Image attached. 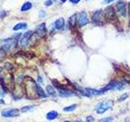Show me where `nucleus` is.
I'll list each match as a JSON object with an SVG mask.
<instances>
[{"label":"nucleus","mask_w":130,"mask_h":122,"mask_svg":"<svg viewBox=\"0 0 130 122\" xmlns=\"http://www.w3.org/2000/svg\"><path fill=\"white\" fill-rule=\"evenodd\" d=\"M113 100L111 99H107V100H104L102 101L97 105L96 107V112L98 114H103L105 112H107V110L112 108L113 106Z\"/></svg>","instance_id":"1"},{"label":"nucleus","mask_w":130,"mask_h":122,"mask_svg":"<svg viewBox=\"0 0 130 122\" xmlns=\"http://www.w3.org/2000/svg\"><path fill=\"white\" fill-rule=\"evenodd\" d=\"M124 84L121 81H113L111 83L107 85V86H105L104 88H103L101 89L103 93H104L105 91L107 90H120V89H123L124 87Z\"/></svg>","instance_id":"2"},{"label":"nucleus","mask_w":130,"mask_h":122,"mask_svg":"<svg viewBox=\"0 0 130 122\" xmlns=\"http://www.w3.org/2000/svg\"><path fill=\"white\" fill-rule=\"evenodd\" d=\"M3 117H15L20 116V110L17 108H6L1 112Z\"/></svg>","instance_id":"3"},{"label":"nucleus","mask_w":130,"mask_h":122,"mask_svg":"<svg viewBox=\"0 0 130 122\" xmlns=\"http://www.w3.org/2000/svg\"><path fill=\"white\" fill-rule=\"evenodd\" d=\"M116 9L120 16H126V15H127V9H126V3L124 1L119 0V1L116 3Z\"/></svg>","instance_id":"4"},{"label":"nucleus","mask_w":130,"mask_h":122,"mask_svg":"<svg viewBox=\"0 0 130 122\" xmlns=\"http://www.w3.org/2000/svg\"><path fill=\"white\" fill-rule=\"evenodd\" d=\"M78 25L79 27H83L85 26V24H87L89 23V19H88V16L87 14L85 13V11L80 12L79 14V17H78Z\"/></svg>","instance_id":"5"},{"label":"nucleus","mask_w":130,"mask_h":122,"mask_svg":"<svg viewBox=\"0 0 130 122\" xmlns=\"http://www.w3.org/2000/svg\"><path fill=\"white\" fill-rule=\"evenodd\" d=\"M105 17L108 20H116V15L114 8L111 6L107 7L105 10Z\"/></svg>","instance_id":"6"},{"label":"nucleus","mask_w":130,"mask_h":122,"mask_svg":"<svg viewBox=\"0 0 130 122\" xmlns=\"http://www.w3.org/2000/svg\"><path fill=\"white\" fill-rule=\"evenodd\" d=\"M32 35V31H28L26 33H24L23 37L20 39V45L22 47H26L28 46V41L31 38V37Z\"/></svg>","instance_id":"7"},{"label":"nucleus","mask_w":130,"mask_h":122,"mask_svg":"<svg viewBox=\"0 0 130 122\" xmlns=\"http://www.w3.org/2000/svg\"><path fill=\"white\" fill-rule=\"evenodd\" d=\"M36 33L38 34L40 37H44L46 34V24L42 23L38 27L36 28Z\"/></svg>","instance_id":"8"},{"label":"nucleus","mask_w":130,"mask_h":122,"mask_svg":"<svg viewBox=\"0 0 130 122\" xmlns=\"http://www.w3.org/2000/svg\"><path fill=\"white\" fill-rule=\"evenodd\" d=\"M103 11H95L94 13L93 14L92 20H93V22L99 24L102 21V20H103Z\"/></svg>","instance_id":"9"},{"label":"nucleus","mask_w":130,"mask_h":122,"mask_svg":"<svg viewBox=\"0 0 130 122\" xmlns=\"http://www.w3.org/2000/svg\"><path fill=\"white\" fill-rule=\"evenodd\" d=\"M64 25H65V21L63 18H59L55 22V27L56 29H59V30L63 29L64 28Z\"/></svg>","instance_id":"10"},{"label":"nucleus","mask_w":130,"mask_h":122,"mask_svg":"<svg viewBox=\"0 0 130 122\" xmlns=\"http://www.w3.org/2000/svg\"><path fill=\"white\" fill-rule=\"evenodd\" d=\"M85 90L88 93V95L90 96V95H102V94H103V91L101 90H99V89H92V88H87L85 89Z\"/></svg>","instance_id":"11"},{"label":"nucleus","mask_w":130,"mask_h":122,"mask_svg":"<svg viewBox=\"0 0 130 122\" xmlns=\"http://www.w3.org/2000/svg\"><path fill=\"white\" fill-rule=\"evenodd\" d=\"M58 115L59 114L56 111H51L50 112H48L46 114V118L49 120H52L56 119V118L58 117Z\"/></svg>","instance_id":"12"},{"label":"nucleus","mask_w":130,"mask_h":122,"mask_svg":"<svg viewBox=\"0 0 130 122\" xmlns=\"http://www.w3.org/2000/svg\"><path fill=\"white\" fill-rule=\"evenodd\" d=\"M37 94H38V96H39L40 98H46V94L45 93L43 89L38 85H37Z\"/></svg>","instance_id":"13"},{"label":"nucleus","mask_w":130,"mask_h":122,"mask_svg":"<svg viewBox=\"0 0 130 122\" xmlns=\"http://www.w3.org/2000/svg\"><path fill=\"white\" fill-rule=\"evenodd\" d=\"M26 27H27V24L24 22H21V23H19L16 24V25L13 28V30L17 31L20 29H24V28H25Z\"/></svg>","instance_id":"14"},{"label":"nucleus","mask_w":130,"mask_h":122,"mask_svg":"<svg viewBox=\"0 0 130 122\" xmlns=\"http://www.w3.org/2000/svg\"><path fill=\"white\" fill-rule=\"evenodd\" d=\"M46 89V91L48 93V95H56V91L55 90V89L52 85H48Z\"/></svg>","instance_id":"15"},{"label":"nucleus","mask_w":130,"mask_h":122,"mask_svg":"<svg viewBox=\"0 0 130 122\" xmlns=\"http://www.w3.org/2000/svg\"><path fill=\"white\" fill-rule=\"evenodd\" d=\"M34 107H35L34 105H28V106H24V107L21 108V109H20V111H21L22 112H27L32 111V110L34 108Z\"/></svg>","instance_id":"16"},{"label":"nucleus","mask_w":130,"mask_h":122,"mask_svg":"<svg viewBox=\"0 0 130 122\" xmlns=\"http://www.w3.org/2000/svg\"><path fill=\"white\" fill-rule=\"evenodd\" d=\"M32 7V3H29V2H27V3H24V5L22 6V7H21V11H28V10L31 9Z\"/></svg>","instance_id":"17"},{"label":"nucleus","mask_w":130,"mask_h":122,"mask_svg":"<svg viewBox=\"0 0 130 122\" xmlns=\"http://www.w3.org/2000/svg\"><path fill=\"white\" fill-rule=\"evenodd\" d=\"M76 108V104H73L71 106H68V107H66L63 108V111L64 112H72Z\"/></svg>","instance_id":"18"},{"label":"nucleus","mask_w":130,"mask_h":122,"mask_svg":"<svg viewBox=\"0 0 130 122\" xmlns=\"http://www.w3.org/2000/svg\"><path fill=\"white\" fill-rule=\"evenodd\" d=\"M76 14H74L73 16H72V17L70 18V20H69V22H70L72 26H74L76 24Z\"/></svg>","instance_id":"19"},{"label":"nucleus","mask_w":130,"mask_h":122,"mask_svg":"<svg viewBox=\"0 0 130 122\" xmlns=\"http://www.w3.org/2000/svg\"><path fill=\"white\" fill-rule=\"evenodd\" d=\"M10 47H11V43H6V44H3L1 47V50L7 52L10 49Z\"/></svg>","instance_id":"20"},{"label":"nucleus","mask_w":130,"mask_h":122,"mask_svg":"<svg viewBox=\"0 0 130 122\" xmlns=\"http://www.w3.org/2000/svg\"><path fill=\"white\" fill-rule=\"evenodd\" d=\"M128 97V94H127V93L123 94V95H121L119 98H118V101H119V102H122V101L125 100Z\"/></svg>","instance_id":"21"},{"label":"nucleus","mask_w":130,"mask_h":122,"mask_svg":"<svg viewBox=\"0 0 130 122\" xmlns=\"http://www.w3.org/2000/svg\"><path fill=\"white\" fill-rule=\"evenodd\" d=\"M113 118L112 117H107V118H103V119L100 120L99 122H112Z\"/></svg>","instance_id":"22"},{"label":"nucleus","mask_w":130,"mask_h":122,"mask_svg":"<svg viewBox=\"0 0 130 122\" xmlns=\"http://www.w3.org/2000/svg\"><path fill=\"white\" fill-rule=\"evenodd\" d=\"M39 16H40L41 18L45 17V16H46V11H45L44 10H41L39 11Z\"/></svg>","instance_id":"23"},{"label":"nucleus","mask_w":130,"mask_h":122,"mask_svg":"<svg viewBox=\"0 0 130 122\" xmlns=\"http://www.w3.org/2000/svg\"><path fill=\"white\" fill-rule=\"evenodd\" d=\"M44 4L46 7H50V6H51L52 4H53V2L51 1V0H47V1H46V2L44 3Z\"/></svg>","instance_id":"24"},{"label":"nucleus","mask_w":130,"mask_h":122,"mask_svg":"<svg viewBox=\"0 0 130 122\" xmlns=\"http://www.w3.org/2000/svg\"><path fill=\"white\" fill-rule=\"evenodd\" d=\"M124 81L126 82L130 83V75H125L124 76Z\"/></svg>","instance_id":"25"},{"label":"nucleus","mask_w":130,"mask_h":122,"mask_svg":"<svg viewBox=\"0 0 130 122\" xmlns=\"http://www.w3.org/2000/svg\"><path fill=\"white\" fill-rule=\"evenodd\" d=\"M93 120H94V118H93V116L86 117V122H93Z\"/></svg>","instance_id":"26"},{"label":"nucleus","mask_w":130,"mask_h":122,"mask_svg":"<svg viewBox=\"0 0 130 122\" xmlns=\"http://www.w3.org/2000/svg\"><path fill=\"white\" fill-rule=\"evenodd\" d=\"M7 15V13L4 11H0V18H3V17H5V16Z\"/></svg>","instance_id":"27"},{"label":"nucleus","mask_w":130,"mask_h":122,"mask_svg":"<svg viewBox=\"0 0 130 122\" xmlns=\"http://www.w3.org/2000/svg\"><path fill=\"white\" fill-rule=\"evenodd\" d=\"M113 1H115V0H104V1H103V3L107 4V3H112Z\"/></svg>","instance_id":"28"},{"label":"nucleus","mask_w":130,"mask_h":122,"mask_svg":"<svg viewBox=\"0 0 130 122\" xmlns=\"http://www.w3.org/2000/svg\"><path fill=\"white\" fill-rule=\"evenodd\" d=\"M80 0H70V2L72 3H78Z\"/></svg>","instance_id":"29"},{"label":"nucleus","mask_w":130,"mask_h":122,"mask_svg":"<svg viewBox=\"0 0 130 122\" xmlns=\"http://www.w3.org/2000/svg\"><path fill=\"white\" fill-rule=\"evenodd\" d=\"M38 81H39L40 83H42V82H43V81H42V77H38Z\"/></svg>","instance_id":"30"},{"label":"nucleus","mask_w":130,"mask_h":122,"mask_svg":"<svg viewBox=\"0 0 130 122\" xmlns=\"http://www.w3.org/2000/svg\"><path fill=\"white\" fill-rule=\"evenodd\" d=\"M0 103H3V104H5V103H4V101H3V99H1V100H0Z\"/></svg>","instance_id":"31"},{"label":"nucleus","mask_w":130,"mask_h":122,"mask_svg":"<svg viewBox=\"0 0 130 122\" xmlns=\"http://www.w3.org/2000/svg\"><path fill=\"white\" fill-rule=\"evenodd\" d=\"M66 1H67V0H61V2H62V3H65Z\"/></svg>","instance_id":"32"},{"label":"nucleus","mask_w":130,"mask_h":122,"mask_svg":"<svg viewBox=\"0 0 130 122\" xmlns=\"http://www.w3.org/2000/svg\"><path fill=\"white\" fill-rule=\"evenodd\" d=\"M75 122H81L80 120H76V121H75Z\"/></svg>","instance_id":"33"},{"label":"nucleus","mask_w":130,"mask_h":122,"mask_svg":"<svg viewBox=\"0 0 130 122\" xmlns=\"http://www.w3.org/2000/svg\"><path fill=\"white\" fill-rule=\"evenodd\" d=\"M63 122H70V121H67V120H66V121H63Z\"/></svg>","instance_id":"34"},{"label":"nucleus","mask_w":130,"mask_h":122,"mask_svg":"<svg viewBox=\"0 0 130 122\" xmlns=\"http://www.w3.org/2000/svg\"><path fill=\"white\" fill-rule=\"evenodd\" d=\"M0 71H1V68H0Z\"/></svg>","instance_id":"35"}]
</instances>
